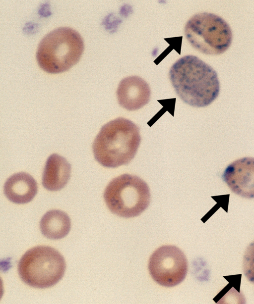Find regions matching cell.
Here are the masks:
<instances>
[{"mask_svg":"<svg viewBox=\"0 0 254 304\" xmlns=\"http://www.w3.org/2000/svg\"><path fill=\"white\" fill-rule=\"evenodd\" d=\"M169 77L178 96L191 106H207L219 95L217 73L196 56L187 55L177 60L170 69Z\"/></svg>","mask_w":254,"mask_h":304,"instance_id":"6da1fadb","label":"cell"},{"mask_svg":"<svg viewBox=\"0 0 254 304\" xmlns=\"http://www.w3.org/2000/svg\"><path fill=\"white\" fill-rule=\"evenodd\" d=\"M140 142L139 127L127 119L119 117L101 127L93 143L94 156L103 166L116 168L130 162Z\"/></svg>","mask_w":254,"mask_h":304,"instance_id":"7a4b0ae2","label":"cell"},{"mask_svg":"<svg viewBox=\"0 0 254 304\" xmlns=\"http://www.w3.org/2000/svg\"><path fill=\"white\" fill-rule=\"evenodd\" d=\"M84 48L83 39L78 32L69 27H60L41 40L36 52V59L44 71L58 74L76 64Z\"/></svg>","mask_w":254,"mask_h":304,"instance_id":"3957f363","label":"cell"},{"mask_svg":"<svg viewBox=\"0 0 254 304\" xmlns=\"http://www.w3.org/2000/svg\"><path fill=\"white\" fill-rule=\"evenodd\" d=\"M66 268L64 259L56 249L40 246L27 251L20 258L18 272L27 285L44 289L56 284Z\"/></svg>","mask_w":254,"mask_h":304,"instance_id":"277c9868","label":"cell"},{"mask_svg":"<svg viewBox=\"0 0 254 304\" xmlns=\"http://www.w3.org/2000/svg\"><path fill=\"white\" fill-rule=\"evenodd\" d=\"M109 210L123 217L139 215L148 206L150 193L146 183L139 177L124 174L112 180L104 193Z\"/></svg>","mask_w":254,"mask_h":304,"instance_id":"5b68a950","label":"cell"},{"mask_svg":"<svg viewBox=\"0 0 254 304\" xmlns=\"http://www.w3.org/2000/svg\"><path fill=\"white\" fill-rule=\"evenodd\" d=\"M185 34L192 47L206 54L224 52L232 40L228 24L220 16L207 12L192 16L186 24Z\"/></svg>","mask_w":254,"mask_h":304,"instance_id":"8992f818","label":"cell"},{"mask_svg":"<svg viewBox=\"0 0 254 304\" xmlns=\"http://www.w3.org/2000/svg\"><path fill=\"white\" fill-rule=\"evenodd\" d=\"M188 261L184 253L178 247L166 245L158 248L151 255L148 269L153 280L167 287L175 286L185 278Z\"/></svg>","mask_w":254,"mask_h":304,"instance_id":"52a82bcc","label":"cell"},{"mask_svg":"<svg viewBox=\"0 0 254 304\" xmlns=\"http://www.w3.org/2000/svg\"><path fill=\"white\" fill-rule=\"evenodd\" d=\"M222 178L233 193L254 199V157H243L233 161L224 170Z\"/></svg>","mask_w":254,"mask_h":304,"instance_id":"ba28073f","label":"cell"},{"mask_svg":"<svg viewBox=\"0 0 254 304\" xmlns=\"http://www.w3.org/2000/svg\"><path fill=\"white\" fill-rule=\"evenodd\" d=\"M150 95L148 84L136 76L123 79L117 90L119 104L129 111L139 109L146 105L149 101Z\"/></svg>","mask_w":254,"mask_h":304,"instance_id":"9c48e42d","label":"cell"},{"mask_svg":"<svg viewBox=\"0 0 254 304\" xmlns=\"http://www.w3.org/2000/svg\"><path fill=\"white\" fill-rule=\"evenodd\" d=\"M4 194L11 202L24 204L31 202L37 194V183L34 178L25 172L13 174L4 184Z\"/></svg>","mask_w":254,"mask_h":304,"instance_id":"30bf717a","label":"cell"},{"mask_svg":"<svg viewBox=\"0 0 254 304\" xmlns=\"http://www.w3.org/2000/svg\"><path fill=\"white\" fill-rule=\"evenodd\" d=\"M71 166L66 159L56 153L47 159L42 175V185L48 190L63 189L70 178Z\"/></svg>","mask_w":254,"mask_h":304,"instance_id":"8fae6325","label":"cell"},{"mask_svg":"<svg viewBox=\"0 0 254 304\" xmlns=\"http://www.w3.org/2000/svg\"><path fill=\"white\" fill-rule=\"evenodd\" d=\"M71 222L68 215L59 210H51L42 217L40 227L46 237L54 240L66 236L70 229Z\"/></svg>","mask_w":254,"mask_h":304,"instance_id":"7c38bea8","label":"cell"},{"mask_svg":"<svg viewBox=\"0 0 254 304\" xmlns=\"http://www.w3.org/2000/svg\"><path fill=\"white\" fill-rule=\"evenodd\" d=\"M243 259L244 273L249 281L254 283V241L248 246Z\"/></svg>","mask_w":254,"mask_h":304,"instance_id":"4fadbf2b","label":"cell"}]
</instances>
